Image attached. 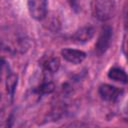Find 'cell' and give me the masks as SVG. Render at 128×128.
I'll use <instances>...</instances> for the list:
<instances>
[{"label":"cell","instance_id":"cell-1","mask_svg":"<svg viewBox=\"0 0 128 128\" xmlns=\"http://www.w3.org/2000/svg\"><path fill=\"white\" fill-rule=\"evenodd\" d=\"M0 47L11 54H23L29 48V39L17 27H5L0 31Z\"/></svg>","mask_w":128,"mask_h":128},{"label":"cell","instance_id":"cell-2","mask_svg":"<svg viewBox=\"0 0 128 128\" xmlns=\"http://www.w3.org/2000/svg\"><path fill=\"white\" fill-rule=\"evenodd\" d=\"M115 0H94L92 4V12L99 21H107L111 19L115 13Z\"/></svg>","mask_w":128,"mask_h":128},{"label":"cell","instance_id":"cell-3","mask_svg":"<svg viewBox=\"0 0 128 128\" xmlns=\"http://www.w3.org/2000/svg\"><path fill=\"white\" fill-rule=\"evenodd\" d=\"M30 16L38 21L43 20L47 15V0H27Z\"/></svg>","mask_w":128,"mask_h":128},{"label":"cell","instance_id":"cell-4","mask_svg":"<svg viewBox=\"0 0 128 128\" xmlns=\"http://www.w3.org/2000/svg\"><path fill=\"white\" fill-rule=\"evenodd\" d=\"M112 34H113V31L110 26H105L102 29V31L98 37V40L96 42V45H95V50L97 51L98 54L105 53L106 50L109 48V46L111 44Z\"/></svg>","mask_w":128,"mask_h":128},{"label":"cell","instance_id":"cell-5","mask_svg":"<svg viewBox=\"0 0 128 128\" xmlns=\"http://www.w3.org/2000/svg\"><path fill=\"white\" fill-rule=\"evenodd\" d=\"M99 95L100 97L108 102H114L116 101L122 94V90H120L119 88L109 85V84H102L99 87Z\"/></svg>","mask_w":128,"mask_h":128},{"label":"cell","instance_id":"cell-6","mask_svg":"<svg viewBox=\"0 0 128 128\" xmlns=\"http://www.w3.org/2000/svg\"><path fill=\"white\" fill-rule=\"evenodd\" d=\"M61 55L67 62L72 63V64H79L86 58V54L83 51L71 49V48L63 49L61 51Z\"/></svg>","mask_w":128,"mask_h":128},{"label":"cell","instance_id":"cell-7","mask_svg":"<svg viewBox=\"0 0 128 128\" xmlns=\"http://www.w3.org/2000/svg\"><path fill=\"white\" fill-rule=\"evenodd\" d=\"M94 32L95 30L91 26L82 27L73 34L72 38L74 41H77V42H87L94 36Z\"/></svg>","mask_w":128,"mask_h":128},{"label":"cell","instance_id":"cell-8","mask_svg":"<svg viewBox=\"0 0 128 128\" xmlns=\"http://www.w3.org/2000/svg\"><path fill=\"white\" fill-rule=\"evenodd\" d=\"M60 66V61L56 57H49L42 61V67L45 73L47 74H54L58 71Z\"/></svg>","mask_w":128,"mask_h":128},{"label":"cell","instance_id":"cell-9","mask_svg":"<svg viewBox=\"0 0 128 128\" xmlns=\"http://www.w3.org/2000/svg\"><path fill=\"white\" fill-rule=\"evenodd\" d=\"M108 77L114 81H117V82H121L123 84L127 83V75H126V72L119 68V67H113L109 70L108 72Z\"/></svg>","mask_w":128,"mask_h":128},{"label":"cell","instance_id":"cell-10","mask_svg":"<svg viewBox=\"0 0 128 128\" xmlns=\"http://www.w3.org/2000/svg\"><path fill=\"white\" fill-rule=\"evenodd\" d=\"M54 90V84L51 81H44L42 82L38 88H37V93L40 95H44V94H49L51 92H53Z\"/></svg>","mask_w":128,"mask_h":128},{"label":"cell","instance_id":"cell-11","mask_svg":"<svg viewBox=\"0 0 128 128\" xmlns=\"http://www.w3.org/2000/svg\"><path fill=\"white\" fill-rule=\"evenodd\" d=\"M16 84H17V76L15 74H9L7 76V91L10 92V94H13Z\"/></svg>","mask_w":128,"mask_h":128},{"label":"cell","instance_id":"cell-12","mask_svg":"<svg viewBox=\"0 0 128 128\" xmlns=\"http://www.w3.org/2000/svg\"><path fill=\"white\" fill-rule=\"evenodd\" d=\"M71 5L73 6L74 9H77L78 8V1L77 0H71Z\"/></svg>","mask_w":128,"mask_h":128},{"label":"cell","instance_id":"cell-13","mask_svg":"<svg viewBox=\"0 0 128 128\" xmlns=\"http://www.w3.org/2000/svg\"><path fill=\"white\" fill-rule=\"evenodd\" d=\"M0 100H1V94H0Z\"/></svg>","mask_w":128,"mask_h":128}]
</instances>
